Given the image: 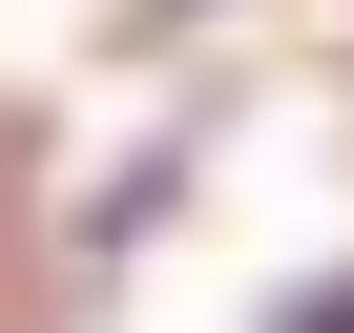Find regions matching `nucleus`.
<instances>
[{"label": "nucleus", "mask_w": 354, "mask_h": 333, "mask_svg": "<svg viewBox=\"0 0 354 333\" xmlns=\"http://www.w3.org/2000/svg\"><path fill=\"white\" fill-rule=\"evenodd\" d=\"M271 333H354V271H333V292H313V312H271Z\"/></svg>", "instance_id": "nucleus-1"}]
</instances>
